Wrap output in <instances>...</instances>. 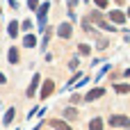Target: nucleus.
Listing matches in <instances>:
<instances>
[{
    "mask_svg": "<svg viewBox=\"0 0 130 130\" xmlns=\"http://www.w3.org/2000/svg\"><path fill=\"white\" fill-rule=\"evenodd\" d=\"M110 126H117V128H130V119H128V117H121V114L110 117Z\"/></svg>",
    "mask_w": 130,
    "mask_h": 130,
    "instance_id": "f257e3e1",
    "label": "nucleus"
},
{
    "mask_svg": "<svg viewBox=\"0 0 130 130\" xmlns=\"http://www.w3.org/2000/svg\"><path fill=\"white\" fill-rule=\"evenodd\" d=\"M53 89H55V82H53V80H46L43 87H41V94H39V96H41V98H48V96L53 94Z\"/></svg>",
    "mask_w": 130,
    "mask_h": 130,
    "instance_id": "f03ea898",
    "label": "nucleus"
},
{
    "mask_svg": "<svg viewBox=\"0 0 130 130\" xmlns=\"http://www.w3.org/2000/svg\"><path fill=\"white\" fill-rule=\"evenodd\" d=\"M48 2H43L41 5V9H39V30H43V25H46V14H48Z\"/></svg>",
    "mask_w": 130,
    "mask_h": 130,
    "instance_id": "7ed1b4c3",
    "label": "nucleus"
},
{
    "mask_svg": "<svg viewBox=\"0 0 130 130\" xmlns=\"http://www.w3.org/2000/svg\"><path fill=\"white\" fill-rule=\"evenodd\" d=\"M110 21H114L117 25H121V23H126V14L114 9V11H110Z\"/></svg>",
    "mask_w": 130,
    "mask_h": 130,
    "instance_id": "20e7f679",
    "label": "nucleus"
},
{
    "mask_svg": "<svg viewBox=\"0 0 130 130\" xmlns=\"http://www.w3.org/2000/svg\"><path fill=\"white\" fill-rule=\"evenodd\" d=\"M57 34H59L62 39H69V37H71V23H62V25L57 27Z\"/></svg>",
    "mask_w": 130,
    "mask_h": 130,
    "instance_id": "39448f33",
    "label": "nucleus"
},
{
    "mask_svg": "<svg viewBox=\"0 0 130 130\" xmlns=\"http://www.w3.org/2000/svg\"><path fill=\"white\" fill-rule=\"evenodd\" d=\"M23 46H25V48H34V46H37V37H34V34H25V37H23Z\"/></svg>",
    "mask_w": 130,
    "mask_h": 130,
    "instance_id": "423d86ee",
    "label": "nucleus"
},
{
    "mask_svg": "<svg viewBox=\"0 0 130 130\" xmlns=\"http://www.w3.org/2000/svg\"><path fill=\"white\" fill-rule=\"evenodd\" d=\"M7 32H9V37H11V39H16V37H18V21H11V23H9V27H7Z\"/></svg>",
    "mask_w": 130,
    "mask_h": 130,
    "instance_id": "0eeeda50",
    "label": "nucleus"
},
{
    "mask_svg": "<svg viewBox=\"0 0 130 130\" xmlns=\"http://www.w3.org/2000/svg\"><path fill=\"white\" fill-rule=\"evenodd\" d=\"M103 94H105V91H103L101 87H96V89H91V91H89V94H87L85 98H87V101H94V98H101Z\"/></svg>",
    "mask_w": 130,
    "mask_h": 130,
    "instance_id": "6e6552de",
    "label": "nucleus"
},
{
    "mask_svg": "<svg viewBox=\"0 0 130 130\" xmlns=\"http://www.w3.org/2000/svg\"><path fill=\"white\" fill-rule=\"evenodd\" d=\"M53 128L55 130H71V126H69L66 121H57V119H55V121H53Z\"/></svg>",
    "mask_w": 130,
    "mask_h": 130,
    "instance_id": "1a4fd4ad",
    "label": "nucleus"
},
{
    "mask_svg": "<svg viewBox=\"0 0 130 130\" xmlns=\"http://www.w3.org/2000/svg\"><path fill=\"white\" fill-rule=\"evenodd\" d=\"M37 87H39V75H34V78H32V85H30V89H27V96H34Z\"/></svg>",
    "mask_w": 130,
    "mask_h": 130,
    "instance_id": "9d476101",
    "label": "nucleus"
},
{
    "mask_svg": "<svg viewBox=\"0 0 130 130\" xmlns=\"http://www.w3.org/2000/svg\"><path fill=\"white\" fill-rule=\"evenodd\" d=\"M89 130H103V121L96 117V119H91V123H89Z\"/></svg>",
    "mask_w": 130,
    "mask_h": 130,
    "instance_id": "9b49d317",
    "label": "nucleus"
},
{
    "mask_svg": "<svg viewBox=\"0 0 130 130\" xmlns=\"http://www.w3.org/2000/svg\"><path fill=\"white\" fill-rule=\"evenodd\" d=\"M9 62H11V64H16V62H18V50H16V48H11V50H9Z\"/></svg>",
    "mask_w": 130,
    "mask_h": 130,
    "instance_id": "f8f14e48",
    "label": "nucleus"
},
{
    "mask_svg": "<svg viewBox=\"0 0 130 130\" xmlns=\"http://www.w3.org/2000/svg\"><path fill=\"white\" fill-rule=\"evenodd\" d=\"M114 89H117L119 94H128V91H130V85H114Z\"/></svg>",
    "mask_w": 130,
    "mask_h": 130,
    "instance_id": "ddd939ff",
    "label": "nucleus"
},
{
    "mask_svg": "<svg viewBox=\"0 0 130 130\" xmlns=\"http://www.w3.org/2000/svg\"><path fill=\"white\" fill-rule=\"evenodd\" d=\"M64 117H66V119H75V117H78V112H75L73 107H69V110H64Z\"/></svg>",
    "mask_w": 130,
    "mask_h": 130,
    "instance_id": "4468645a",
    "label": "nucleus"
},
{
    "mask_svg": "<svg viewBox=\"0 0 130 130\" xmlns=\"http://www.w3.org/2000/svg\"><path fill=\"white\" fill-rule=\"evenodd\" d=\"M78 50H80L82 55H89V53H91V48H89L87 43H80V48H78Z\"/></svg>",
    "mask_w": 130,
    "mask_h": 130,
    "instance_id": "2eb2a0df",
    "label": "nucleus"
},
{
    "mask_svg": "<svg viewBox=\"0 0 130 130\" xmlns=\"http://www.w3.org/2000/svg\"><path fill=\"white\" fill-rule=\"evenodd\" d=\"M14 112H16V110H7V114H5V123H11V119H14Z\"/></svg>",
    "mask_w": 130,
    "mask_h": 130,
    "instance_id": "dca6fc26",
    "label": "nucleus"
},
{
    "mask_svg": "<svg viewBox=\"0 0 130 130\" xmlns=\"http://www.w3.org/2000/svg\"><path fill=\"white\" fill-rule=\"evenodd\" d=\"M27 7L30 9H39V0H27Z\"/></svg>",
    "mask_w": 130,
    "mask_h": 130,
    "instance_id": "f3484780",
    "label": "nucleus"
},
{
    "mask_svg": "<svg viewBox=\"0 0 130 130\" xmlns=\"http://www.w3.org/2000/svg\"><path fill=\"white\" fill-rule=\"evenodd\" d=\"M94 2H96L98 9H105V7H107V0H94Z\"/></svg>",
    "mask_w": 130,
    "mask_h": 130,
    "instance_id": "a211bd4d",
    "label": "nucleus"
},
{
    "mask_svg": "<svg viewBox=\"0 0 130 130\" xmlns=\"http://www.w3.org/2000/svg\"><path fill=\"white\" fill-rule=\"evenodd\" d=\"M98 48H107V39H98Z\"/></svg>",
    "mask_w": 130,
    "mask_h": 130,
    "instance_id": "6ab92c4d",
    "label": "nucleus"
},
{
    "mask_svg": "<svg viewBox=\"0 0 130 130\" xmlns=\"http://www.w3.org/2000/svg\"><path fill=\"white\" fill-rule=\"evenodd\" d=\"M78 5V0H69V7H75Z\"/></svg>",
    "mask_w": 130,
    "mask_h": 130,
    "instance_id": "aec40b11",
    "label": "nucleus"
},
{
    "mask_svg": "<svg viewBox=\"0 0 130 130\" xmlns=\"http://www.w3.org/2000/svg\"><path fill=\"white\" fill-rule=\"evenodd\" d=\"M0 82H5V75H2V73H0Z\"/></svg>",
    "mask_w": 130,
    "mask_h": 130,
    "instance_id": "412c9836",
    "label": "nucleus"
},
{
    "mask_svg": "<svg viewBox=\"0 0 130 130\" xmlns=\"http://www.w3.org/2000/svg\"><path fill=\"white\" fill-rule=\"evenodd\" d=\"M126 75H128V78H130V69H128V71H126Z\"/></svg>",
    "mask_w": 130,
    "mask_h": 130,
    "instance_id": "4be33fe9",
    "label": "nucleus"
},
{
    "mask_svg": "<svg viewBox=\"0 0 130 130\" xmlns=\"http://www.w3.org/2000/svg\"><path fill=\"white\" fill-rule=\"evenodd\" d=\"M117 2H119V5H121V2H123V0H117Z\"/></svg>",
    "mask_w": 130,
    "mask_h": 130,
    "instance_id": "5701e85b",
    "label": "nucleus"
},
{
    "mask_svg": "<svg viewBox=\"0 0 130 130\" xmlns=\"http://www.w3.org/2000/svg\"><path fill=\"white\" fill-rule=\"evenodd\" d=\"M128 18H130V9H128Z\"/></svg>",
    "mask_w": 130,
    "mask_h": 130,
    "instance_id": "b1692460",
    "label": "nucleus"
}]
</instances>
